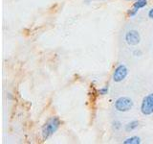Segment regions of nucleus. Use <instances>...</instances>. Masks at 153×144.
Returning a JSON list of instances; mask_svg holds the SVG:
<instances>
[{"label":"nucleus","mask_w":153,"mask_h":144,"mask_svg":"<svg viewBox=\"0 0 153 144\" xmlns=\"http://www.w3.org/2000/svg\"><path fill=\"white\" fill-rule=\"evenodd\" d=\"M138 126H139V122L136 121V120H134V121H131L126 125V131L127 132L133 131V130H135Z\"/></svg>","instance_id":"8"},{"label":"nucleus","mask_w":153,"mask_h":144,"mask_svg":"<svg viewBox=\"0 0 153 144\" xmlns=\"http://www.w3.org/2000/svg\"><path fill=\"white\" fill-rule=\"evenodd\" d=\"M115 109L120 112H126L133 107V101L128 97H120L115 102Z\"/></svg>","instance_id":"2"},{"label":"nucleus","mask_w":153,"mask_h":144,"mask_svg":"<svg viewBox=\"0 0 153 144\" xmlns=\"http://www.w3.org/2000/svg\"><path fill=\"white\" fill-rule=\"evenodd\" d=\"M126 41L128 45L135 46L138 45L141 41L140 34L136 30H130L126 34Z\"/></svg>","instance_id":"5"},{"label":"nucleus","mask_w":153,"mask_h":144,"mask_svg":"<svg viewBox=\"0 0 153 144\" xmlns=\"http://www.w3.org/2000/svg\"><path fill=\"white\" fill-rule=\"evenodd\" d=\"M124 144H140L141 143V138L138 136H131L128 137L127 139L123 141Z\"/></svg>","instance_id":"7"},{"label":"nucleus","mask_w":153,"mask_h":144,"mask_svg":"<svg viewBox=\"0 0 153 144\" xmlns=\"http://www.w3.org/2000/svg\"><path fill=\"white\" fill-rule=\"evenodd\" d=\"M98 92H99V94H100V95H105V94H107V93H108V88H107V86H104V88H100Z\"/></svg>","instance_id":"9"},{"label":"nucleus","mask_w":153,"mask_h":144,"mask_svg":"<svg viewBox=\"0 0 153 144\" xmlns=\"http://www.w3.org/2000/svg\"><path fill=\"white\" fill-rule=\"evenodd\" d=\"M148 16H149L150 18H152V19H153V8L150 10L149 12H148Z\"/></svg>","instance_id":"10"},{"label":"nucleus","mask_w":153,"mask_h":144,"mask_svg":"<svg viewBox=\"0 0 153 144\" xmlns=\"http://www.w3.org/2000/svg\"><path fill=\"white\" fill-rule=\"evenodd\" d=\"M127 73H128V70H127L126 65H123V64L118 65L116 68H115L114 73H113V80H114V82H116V83L123 82L124 79L126 78Z\"/></svg>","instance_id":"4"},{"label":"nucleus","mask_w":153,"mask_h":144,"mask_svg":"<svg viewBox=\"0 0 153 144\" xmlns=\"http://www.w3.org/2000/svg\"><path fill=\"white\" fill-rule=\"evenodd\" d=\"M141 112L145 115H150L153 113V93L146 95L143 99L141 105Z\"/></svg>","instance_id":"3"},{"label":"nucleus","mask_w":153,"mask_h":144,"mask_svg":"<svg viewBox=\"0 0 153 144\" xmlns=\"http://www.w3.org/2000/svg\"><path fill=\"white\" fill-rule=\"evenodd\" d=\"M60 125V121L59 119L54 116L49 118L46 121V123L43 125L42 127V136L44 139L49 138L51 136L54 134V133L56 132V130L59 129Z\"/></svg>","instance_id":"1"},{"label":"nucleus","mask_w":153,"mask_h":144,"mask_svg":"<svg viewBox=\"0 0 153 144\" xmlns=\"http://www.w3.org/2000/svg\"><path fill=\"white\" fill-rule=\"evenodd\" d=\"M146 5V0H136V2L133 5V8L130 10V11H128V14L130 16H135L139 10L141 8H143Z\"/></svg>","instance_id":"6"}]
</instances>
